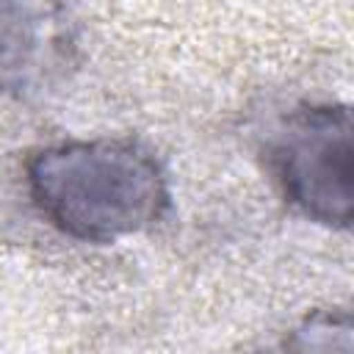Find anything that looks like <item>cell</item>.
I'll return each instance as SVG.
<instances>
[{"label": "cell", "instance_id": "cell-1", "mask_svg": "<svg viewBox=\"0 0 354 354\" xmlns=\"http://www.w3.org/2000/svg\"><path fill=\"white\" fill-rule=\"evenodd\" d=\"M22 185L39 218L77 243H119L171 210V180L152 147L130 136L64 138L36 147Z\"/></svg>", "mask_w": 354, "mask_h": 354}, {"label": "cell", "instance_id": "cell-4", "mask_svg": "<svg viewBox=\"0 0 354 354\" xmlns=\"http://www.w3.org/2000/svg\"><path fill=\"white\" fill-rule=\"evenodd\" d=\"M288 348H351V315L348 310H315L304 315L285 337Z\"/></svg>", "mask_w": 354, "mask_h": 354}, {"label": "cell", "instance_id": "cell-2", "mask_svg": "<svg viewBox=\"0 0 354 354\" xmlns=\"http://www.w3.org/2000/svg\"><path fill=\"white\" fill-rule=\"evenodd\" d=\"M257 155L274 188L301 218L346 232L354 216V147L346 102H296L260 136Z\"/></svg>", "mask_w": 354, "mask_h": 354}, {"label": "cell", "instance_id": "cell-3", "mask_svg": "<svg viewBox=\"0 0 354 354\" xmlns=\"http://www.w3.org/2000/svg\"><path fill=\"white\" fill-rule=\"evenodd\" d=\"M80 64V33L66 0H0V100L55 91Z\"/></svg>", "mask_w": 354, "mask_h": 354}]
</instances>
